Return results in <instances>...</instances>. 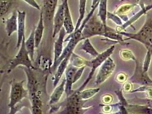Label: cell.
Wrapping results in <instances>:
<instances>
[{"instance_id": "1", "label": "cell", "mask_w": 152, "mask_h": 114, "mask_svg": "<svg viewBox=\"0 0 152 114\" xmlns=\"http://www.w3.org/2000/svg\"><path fill=\"white\" fill-rule=\"evenodd\" d=\"M128 38L126 39H133L143 44L147 50H152V10L146 13V20L142 27L136 33L125 31L118 32Z\"/></svg>"}, {"instance_id": "2", "label": "cell", "mask_w": 152, "mask_h": 114, "mask_svg": "<svg viewBox=\"0 0 152 114\" xmlns=\"http://www.w3.org/2000/svg\"><path fill=\"white\" fill-rule=\"evenodd\" d=\"M24 81L17 82L13 80L11 82V88L10 93V102L8 105L10 108V114L16 113V106L20 103L23 98L28 96V92L23 87Z\"/></svg>"}, {"instance_id": "3", "label": "cell", "mask_w": 152, "mask_h": 114, "mask_svg": "<svg viewBox=\"0 0 152 114\" xmlns=\"http://www.w3.org/2000/svg\"><path fill=\"white\" fill-rule=\"evenodd\" d=\"M115 46L113 45L108 49L102 53L101 54H99L96 57H95V59H94L91 61H87L86 65L91 67L90 74L88 75V78L86 79L85 82L83 83V85L78 88V90H76L75 93H77L83 90V89L85 88V87L87 85L90 80L93 77V75L97 69L103 64V63L108 57L111 56L115 50Z\"/></svg>"}, {"instance_id": "4", "label": "cell", "mask_w": 152, "mask_h": 114, "mask_svg": "<svg viewBox=\"0 0 152 114\" xmlns=\"http://www.w3.org/2000/svg\"><path fill=\"white\" fill-rule=\"evenodd\" d=\"M20 50L15 57L11 61L8 71L10 72L17 67L18 66H22L28 69H34L33 64L32 61L29 56L28 50L25 46V38L23 37Z\"/></svg>"}, {"instance_id": "5", "label": "cell", "mask_w": 152, "mask_h": 114, "mask_svg": "<svg viewBox=\"0 0 152 114\" xmlns=\"http://www.w3.org/2000/svg\"><path fill=\"white\" fill-rule=\"evenodd\" d=\"M108 31H109L108 28L104 26L102 22L99 21L96 18L92 15L84 28L82 38V39H86L94 36H102Z\"/></svg>"}, {"instance_id": "6", "label": "cell", "mask_w": 152, "mask_h": 114, "mask_svg": "<svg viewBox=\"0 0 152 114\" xmlns=\"http://www.w3.org/2000/svg\"><path fill=\"white\" fill-rule=\"evenodd\" d=\"M115 67L116 65L113 60L111 57H108L101 65V67L98 71L95 85H100L104 83L107 79L111 77L115 69Z\"/></svg>"}, {"instance_id": "7", "label": "cell", "mask_w": 152, "mask_h": 114, "mask_svg": "<svg viewBox=\"0 0 152 114\" xmlns=\"http://www.w3.org/2000/svg\"><path fill=\"white\" fill-rule=\"evenodd\" d=\"M136 62V69L133 75L130 78L132 83H136L141 85H150L152 84V80L142 69V64H139L137 60Z\"/></svg>"}, {"instance_id": "8", "label": "cell", "mask_w": 152, "mask_h": 114, "mask_svg": "<svg viewBox=\"0 0 152 114\" xmlns=\"http://www.w3.org/2000/svg\"><path fill=\"white\" fill-rule=\"evenodd\" d=\"M64 2L62 1V4L58 7L56 14L53 18V38H54L58 34L64 26Z\"/></svg>"}, {"instance_id": "9", "label": "cell", "mask_w": 152, "mask_h": 114, "mask_svg": "<svg viewBox=\"0 0 152 114\" xmlns=\"http://www.w3.org/2000/svg\"><path fill=\"white\" fill-rule=\"evenodd\" d=\"M18 30H17V41L16 48L18 49L21 46L23 37H25V17L26 13L25 11L18 10Z\"/></svg>"}, {"instance_id": "10", "label": "cell", "mask_w": 152, "mask_h": 114, "mask_svg": "<svg viewBox=\"0 0 152 114\" xmlns=\"http://www.w3.org/2000/svg\"><path fill=\"white\" fill-rule=\"evenodd\" d=\"M78 69L76 67L73 65H69L67 66L66 70V86L65 92L67 96L73 94L72 87L74 84V78L76 71Z\"/></svg>"}, {"instance_id": "11", "label": "cell", "mask_w": 152, "mask_h": 114, "mask_svg": "<svg viewBox=\"0 0 152 114\" xmlns=\"http://www.w3.org/2000/svg\"><path fill=\"white\" fill-rule=\"evenodd\" d=\"M58 0H43V14L50 22L54 18L57 2Z\"/></svg>"}, {"instance_id": "12", "label": "cell", "mask_w": 152, "mask_h": 114, "mask_svg": "<svg viewBox=\"0 0 152 114\" xmlns=\"http://www.w3.org/2000/svg\"><path fill=\"white\" fill-rule=\"evenodd\" d=\"M67 34L66 31L64 27H63L60 32L59 33V36L58 39L54 44V59L53 64H55L59 59L61 56L63 51V42H64V37Z\"/></svg>"}, {"instance_id": "13", "label": "cell", "mask_w": 152, "mask_h": 114, "mask_svg": "<svg viewBox=\"0 0 152 114\" xmlns=\"http://www.w3.org/2000/svg\"><path fill=\"white\" fill-rule=\"evenodd\" d=\"M151 9H152V5H149L146 6L145 5L144 7H141V9L138 12V13L134 14L131 18L128 20V21L125 22L121 26H118L116 28L117 32L123 31V30H124L126 28L131 26L133 23L136 21L142 15L146 14L148 11H149Z\"/></svg>"}, {"instance_id": "14", "label": "cell", "mask_w": 152, "mask_h": 114, "mask_svg": "<svg viewBox=\"0 0 152 114\" xmlns=\"http://www.w3.org/2000/svg\"><path fill=\"white\" fill-rule=\"evenodd\" d=\"M64 2V28H65L67 34H70L73 33L75 30V28L73 25L71 15L70 13L68 0H62Z\"/></svg>"}, {"instance_id": "15", "label": "cell", "mask_w": 152, "mask_h": 114, "mask_svg": "<svg viewBox=\"0 0 152 114\" xmlns=\"http://www.w3.org/2000/svg\"><path fill=\"white\" fill-rule=\"evenodd\" d=\"M7 36L10 37L18 30V12L14 11L11 17L5 21Z\"/></svg>"}, {"instance_id": "16", "label": "cell", "mask_w": 152, "mask_h": 114, "mask_svg": "<svg viewBox=\"0 0 152 114\" xmlns=\"http://www.w3.org/2000/svg\"><path fill=\"white\" fill-rule=\"evenodd\" d=\"M66 78L63 79L61 85L57 86L56 89L53 91L50 96V100L49 102V104L50 105L54 104L59 102L61 99L63 94L65 91V86H66Z\"/></svg>"}, {"instance_id": "17", "label": "cell", "mask_w": 152, "mask_h": 114, "mask_svg": "<svg viewBox=\"0 0 152 114\" xmlns=\"http://www.w3.org/2000/svg\"><path fill=\"white\" fill-rule=\"evenodd\" d=\"M44 23H43V15L42 12L40 14L39 20L37 26L34 29L35 41V48H38L41 42L42 38L44 31Z\"/></svg>"}, {"instance_id": "18", "label": "cell", "mask_w": 152, "mask_h": 114, "mask_svg": "<svg viewBox=\"0 0 152 114\" xmlns=\"http://www.w3.org/2000/svg\"><path fill=\"white\" fill-rule=\"evenodd\" d=\"M69 58H64L58 65V66L56 69L57 70H56V72L55 75L54 80V83H53L54 87H56L58 85V83H59L64 72L66 71V70L68 64H69Z\"/></svg>"}, {"instance_id": "19", "label": "cell", "mask_w": 152, "mask_h": 114, "mask_svg": "<svg viewBox=\"0 0 152 114\" xmlns=\"http://www.w3.org/2000/svg\"><path fill=\"white\" fill-rule=\"evenodd\" d=\"M34 29L35 28H33L32 30L28 39L25 40V46L28 53L29 56L32 61H33L34 60L35 48H36L35 41Z\"/></svg>"}, {"instance_id": "20", "label": "cell", "mask_w": 152, "mask_h": 114, "mask_svg": "<svg viewBox=\"0 0 152 114\" xmlns=\"http://www.w3.org/2000/svg\"><path fill=\"white\" fill-rule=\"evenodd\" d=\"M107 1L108 0H100L99 4V11L97 16L99 17L101 21L103 23L106 28L107 26Z\"/></svg>"}, {"instance_id": "21", "label": "cell", "mask_w": 152, "mask_h": 114, "mask_svg": "<svg viewBox=\"0 0 152 114\" xmlns=\"http://www.w3.org/2000/svg\"><path fill=\"white\" fill-rule=\"evenodd\" d=\"M100 91V88H93V89H89V90H86L84 91H81L77 93H74V94H75L77 98L82 100L88 99L91 98L93 97L95 94H96Z\"/></svg>"}, {"instance_id": "22", "label": "cell", "mask_w": 152, "mask_h": 114, "mask_svg": "<svg viewBox=\"0 0 152 114\" xmlns=\"http://www.w3.org/2000/svg\"><path fill=\"white\" fill-rule=\"evenodd\" d=\"M81 50H83L86 53L94 57H96L99 54V53L92 46L91 43L90 42V39L88 38H87L84 40L83 45H82Z\"/></svg>"}, {"instance_id": "23", "label": "cell", "mask_w": 152, "mask_h": 114, "mask_svg": "<svg viewBox=\"0 0 152 114\" xmlns=\"http://www.w3.org/2000/svg\"><path fill=\"white\" fill-rule=\"evenodd\" d=\"M86 2H87V0H79V16L77 20V22L76 23L74 31L77 30L78 28H79L82 23V21L83 20V18L85 15V13H86Z\"/></svg>"}, {"instance_id": "24", "label": "cell", "mask_w": 152, "mask_h": 114, "mask_svg": "<svg viewBox=\"0 0 152 114\" xmlns=\"http://www.w3.org/2000/svg\"><path fill=\"white\" fill-rule=\"evenodd\" d=\"M102 36H104L106 38H108L110 39L115 40L118 42H121L125 41L123 39V36L118 32L115 33L112 31H108L104 33V34H103Z\"/></svg>"}, {"instance_id": "25", "label": "cell", "mask_w": 152, "mask_h": 114, "mask_svg": "<svg viewBox=\"0 0 152 114\" xmlns=\"http://www.w3.org/2000/svg\"><path fill=\"white\" fill-rule=\"evenodd\" d=\"M152 60V50L148 49L147 50L146 54L145 55V59L142 64V69L145 72H148L150 64Z\"/></svg>"}, {"instance_id": "26", "label": "cell", "mask_w": 152, "mask_h": 114, "mask_svg": "<svg viewBox=\"0 0 152 114\" xmlns=\"http://www.w3.org/2000/svg\"><path fill=\"white\" fill-rule=\"evenodd\" d=\"M11 0H1L0 7H1V16H3L6 14L10 9L12 5Z\"/></svg>"}, {"instance_id": "27", "label": "cell", "mask_w": 152, "mask_h": 114, "mask_svg": "<svg viewBox=\"0 0 152 114\" xmlns=\"http://www.w3.org/2000/svg\"><path fill=\"white\" fill-rule=\"evenodd\" d=\"M148 92V96L150 98H152V86L148 85H142L137 89L131 91V93H137V92Z\"/></svg>"}, {"instance_id": "28", "label": "cell", "mask_w": 152, "mask_h": 114, "mask_svg": "<svg viewBox=\"0 0 152 114\" xmlns=\"http://www.w3.org/2000/svg\"><path fill=\"white\" fill-rule=\"evenodd\" d=\"M121 58L125 61H128V60H133V61H136V58L134 56V54L132 53L131 51L129 50H122L120 53Z\"/></svg>"}, {"instance_id": "29", "label": "cell", "mask_w": 152, "mask_h": 114, "mask_svg": "<svg viewBox=\"0 0 152 114\" xmlns=\"http://www.w3.org/2000/svg\"><path fill=\"white\" fill-rule=\"evenodd\" d=\"M107 16L109 18V19L111 20L112 21L114 22L116 24L118 25V26H121L123 24L122 22V20L120 17H118V15L110 12H108Z\"/></svg>"}, {"instance_id": "30", "label": "cell", "mask_w": 152, "mask_h": 114, "mask_svg": "<svg viewBox=\"0 0 152 114\" xmlns=\"http://www.w3.org/2000/svg\"><path fill=\"white\" fill-rule=\"evenodd\" d=\"M133 5H131V4H125L123 5V6H121V7L119 8V9L118 10V13H124L127 12L128 11H129L132 7H133Z\"/></svg>"}, {"instance_id": "31", "label": "cell", "mask_w": 152, "mask_h": 114, "mask_svg": "<svg viewBox=\"0 0 152 114\" xmlns=\"http://www.w3.org/2000/svg\"><path fill=\"white\" fill-rule=\"evenodd\" d=\"M86 66H84L83 67H81L79 69H78L74 75V83H75L76 81H77L80 78L82 74H83V71L84 70Z\"/></svg>"}, {"instance_id": "32", "label": "cell", "mask_w": 152, "mask_h": 114, "mask_svg": "<svg viewBox=\"0 0 152 114\" xmlns=\"http://www.w3.org/2000/svg\"><path fill=\"white\" fill-rule=\"evenodd\" d=\"M24 2H25L26 4L30 5L31 7H34L35 9H37V10H41V7L38 4V3L35 1V0H22Z\"/></svg>"}, {"instance_id": "33", "label": "cell", "mask_w": 152, "mask_h": 114, "mask_svg": "<svg viewBox=\"0 0 152 114\" xmlns=\"http://www.w3.org/2000/svg\"><path fill=\"white\" fill-rule=\"evenodd\" d=\"M117 79L118 81L120 82H123L126 80V76L124 74H119L117 77Z\"/></svg>"}, {"instance_id": "34", "label": "cell", "mask_w": 152, "mask_h": 114, "mask_svg": "<svg viewBox=\"0 0 152 114\" xmlns=\"http://www.w3.org/2000/svg\"><path fill=\"white\" fill-rule=\"evenodd\" d=\"M131 88V83H126L125 85L124 86V89L125 91H129Z\"/></svg>"}, {"instance_id": "35", "label": "cell", "mask_w": 152, "mask_h": 114, "mask_svg": "<svg viewBox=\"0 0 152 114\" xmlns=\"http://www.w3.org/2000/svg\"><path fill=\"white\" fill-rule=\"evenodd\" d=\"M99 2H100V0H92L91 7H94L96 6L98 4H99Z\"/></svg>"}]
</instances>
